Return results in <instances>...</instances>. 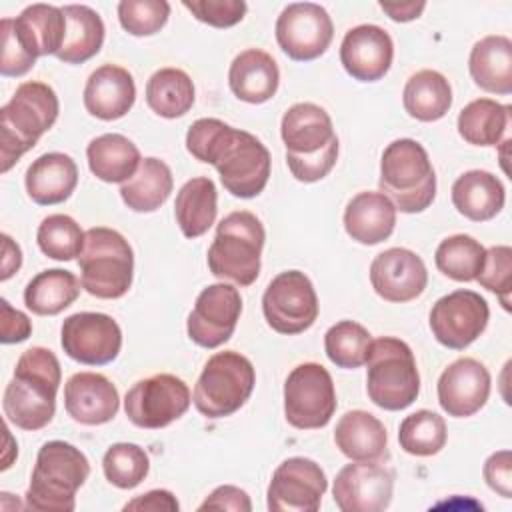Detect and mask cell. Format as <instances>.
Here are the masks:
<instances>
[{
	"mask_svg": "<svg viewBox=\"0 0 512 512\" xmlns=\"http://www.w3.org/2000/svg\"><path fill=\"white\" fill-rule=\"evenodd\" d=\"M66 16V36L56 58L64 64H82L96 56L104 44V22L86 4L62 6Z\"/></svg>",
	"mask_w": 512,
	"mask_h": 512,
	"instance_id": "cell-34",
	"label": "cell"
},
{
	"mask_svg": "<svg viewBox=\"0 0 512 512\" xmlns=\"http://www.w3.org/2000/svg\"><path fill=\"white\" fill-rule=\"evenodd\" d=\"M336 412V390L330 372L316 362L292 368L284 382V416L298 430L324 428Z\"/></svg>",
	"mask_w": 512,
	"mask_h": 512,
	"instance_id": "cell-11",
	"label": "cell"
},
{
	"mask_svg": "<svg viewBox=\"0 0 512 512\" xmlns=\"http://www.w3.org/2000/svg\"><path fill=\"white\" fill-rule=\"evenodd\" d=\"M60 380V362L52 350L42 346L24 350L4 390L2 408L6 420L30 432L48 426L56 412Z\"/></svg>",
	"mask_w": 512,
	"mask_h": 512,
	"instance_id": "cell-2",
	"label": "cell"
},
{
	"mask_svg": "<svg viewBox=\"0 0 512 512\" xmlns=\"http://www.w3.org/2000/svg\"><path fill=\"white\" fill-rule=\"evenodd\" d=\"M394 470L380 460H352L334 478L332 496L342 512H380L392 502Z\"/></svg>",
	"mask_w": 512,
	"mask_h": 512,
	"instance_id": "cell-17",
	"label": "cell"
},
{
	"mask_svg": "<svg viewBox=\"0 0 512 512\" xmlns=\"http://www.w3.org/2000/svg\"><path fill=\"white\" fill-rule=\"evenodd\" d=\"M2 32V60H0V74L2 76H24L34 64L36 58L28 54L22 44L18 42L12 26V18H2L0 22Z\"/></svg>",
	"mask_w": 512,
	"mask_h": 512,
	"instance_id": "cell-48",
	"label": "cell"
},
{
	"mask_svg": "<svg viewBox=\"0 0 512 512\" xmlns=\"http://www.w3.org/2000/svg\"><path fill=\"white\" fill-rule=\"evenodd\" d=\"M458 134L472 146H496L510 124V106L478 98L458 114Z\"/></svg>",
	"mask_w": 512,
	"mask_h": 512,
	"instance_id": "cell-39",
	"label": "cell"
},
{
	"mask_svg": "<svg viewBox=\"0 0 512 512\" xmlns=\"http://www.w3.org/2000/svg\"><path fill=\"white\" fill-rule=\"evenodd\" d=\"M486 258V248L468 234H454L444 238L434 254L436 268L456 280L472 282L480 274Z\"/></svg>",
	"mask_w": 512,
	"mask_h": 512,
	"instance_id": "cell-40",
	"label": "cell"
},
{
	"mask_svg": "<svg viewBox=\"0 0 512 512\" xmlns=\"http://www.w3.org/2000/svg\"><path fill=\"white\" fill-rule=\"evenodd\" d=\"M486 484L502 498L512 496V454L510 450H498L490 454L482 468Z\"/></svg>",
	"mask_w": 512,
	"mask_h": 512,
	"instance_id": "cell-49",
	"label": "cell"
},
{
	"mask_svg": "<svg viewBox=\"0 0 512 512\" xmlns=\"http://www.w3.org/2000/svg\"><path fill=\"white\" fill-rule=\"evenodd\" d=\"M336 448L350 460H382L388 454L384 424L366 410H350L336 422Z\"/></svg>",
	"mask_w": 512,
	"mask_h": 512,
	"instance_id": "cell-30",
	"label": "cell"
},
{
	"mask_svg": "<svg viewBox=\"0 0 512 512\" xmlns=\"http://www.w3.org/2000/svg\"><path fill=\"white\" fill-rule=\"evenodd\" d=\"M174 186L170 166L160 158H144L130 180L120 186L122 202L134 212H154L170 196Z\"/></svg>",
	"mask_w": 512,
	"mask_h": 512,
	"instance_id": "cell-36",
	"label": "cell"
},
{
	"mask_svg": "<svg viewBox=\"0 0 512 512\" xmlns=\"http://www.w3.org/2000/svg\"><path fill=\"white\" fill-rule=\"evenodd\" d=\"M478 284L494 292L504 310H510V286H512V248L510 246H492L486 250L484 266L476 276Z\"/></svg>",
	"mask_w": 512,
	"mask_h": 512,
	"instance_id": "cell-46",
	"label": "cell"
},
{
	"mask_svg": "<svg viewBox=\"0 0 512 512\" xmlns=\"http://www.w3.org/2000/svg\"><path fill=\"white\" fill-rule=\"evenodd\" d=\"M242 314L240 292L224 282L206 286L186 320L190 340L202 348H218L230 340Z\"/></svg>",
	"mask_w": 512,
	"mask_h": 512,
	"instance_id": "cell-19",
	"label": "cell"
},
{
	"mask_svg": "<svg viewBox=\"0 0 512 512\" xmlns=\"http://www.w3.org/2000/svg\"><path fill=\"white\" fill-rule=\"evenodd\" d=\"M84 234L80 224L68 214L46 216L36 232V242L42 254L52 260H74L84 246Z\"/></svg>",
	"mask_w": 512,
	"mask_h": 512,
	"instance_id": "cell-43",
	"label": "cell"
},
{
	"mask_svg": "<svg viewBox=\"0 0 512 512\" xmlns=\"http://www.w3.org/2000/svg\"><path fill=\"white\" fill-rule=\"evenodd\" d=\"M186 150L212 164L226 192L236 198L258 196L270 178V152L250 132L218 118H200L186 132Z\"/></svg>",
	"mask_w": 512,
	"mask_h": 512,
	"instance_id": "cell-1",
	"label": "cell"
},
{
	"mask_svg": "<svg viewBox=\"0 0 512 512\" xmlns=\"http://www.w3.org/2000/svg\"><path fill=\"white\" fill-rule=\"evenodd\" d=\"M198 510H234V512H250L252 502L250 496L238 486H218L206 496V500L198 506Z\"/></svg>",
	"mask_w": 512,
	"mask_h": 512,
	"instance_id": "cell-50",
	"label": "cell"
},
{
	"mask_svg": "<svg viewBox=\"0 0 512 512\" xmlns=\"http://www.w3.org/2000/svg\"><path fill=\"white\" fill-rule=\"evenodd\" d=\"M90 172L108 184H124L134 176L142 158L132 140L122 134H102L90 140L86 148Z\"/></svg>",
	"mask_w": 512,
	"mask_h": 512,
	"instance_id": "cell-32",
	"label": "cell"
},
{
	"mask_svg": "<svg viewBox=\"0 0 512 512\" xmlns=\"http://www.w3.org/2000/svg\"><path fill=\"white\" fill-rule=\"evenodd\" d=\"M192 396L186 382L174 374H154L138 380L124 396L128 420L146 430H158L182 418Z\"/></svg>",
	"mask_w": 512,
	"mask_h": 512,
	"instance_id": "cell-12",
	"label": "cell"
},
{
	"mask_svg": "<svg viewBox=\"0 0 512 512\" xmlns=\"http://www.w3.org/2000/svg\"><path fill=\"white\" fill-rule=\"evenodd\" d=\"M64 408L74 422L100 426L118 414L120 396L104 374L76 372L64 384Z\"/></svg>",
	"mask_w": 512,
	"mask_h": 512,
	"instance_id": "cell-23",
	"label": "cell"
},
{
	"mask_svg": "<svg viewBox=\"0 0 512 512\" xmlns=\"http://www.w3.org/2000/svg\"><path fill=\"white\" fill-rule=\"evenodd\" d=\"M60 112L56 92L44 82H22L0 108V170L8 172L40 136L48 132Z\"/></svg>",
	"mask_w": 512,
	"mask_h": 512,
	"instance_id": "cell-4",
	"label": "cell"
},
{
	"mask_svg": "<svg viewBox=\"0 0 512 512\" xmlns=\"http://www.w3.org/2000/svg\"><path fill=\"white\" fill-rule=\"evenodd\" d=\"M218 214V192L210 178L196 176L184 182L176 194L174 216L186 238H198L210 230Z\"/></svg>",
	"mask_w": 512,
	"mask_h": 512,
	"instance_id": "cell-33",
	"label": "cell"
},
{
	"mask_svg": "<svg viewBox=\"0 0 512 512\" xmlns=\"http://www.w3.org/2000/svg\"><path fill=\"white\" fill-rule=\"evenodd\" d=\"M506 202V190L498 176L486 170H468L452 184L454 208L472 222L492 220Z\"/></svg>",
	"mask_w": 512,
	"mask_h": 512,
	"instance_id": "cell-29",
	"label": "cell"
},
{
	"mask_svg": "<svg viewBox=\"0 0 512 512\" xmlns=\"http://www.w3.org/2000/svg\"><path fill=\"white\" fill-rule=\"evenodd\" d=\"M2 274L0 280H8L14 272H18L20 264H22V252L20 246L12 242V238L8 234H2Z\"/></svg>",
	"mask_w": 512,
	"mask_h": 512,
	"instance_id": "cell-54",
	"label": "cell"
},
{
	"mask_svg": "<svg viewBox=\"0 0 512 512\" xmlns=\"http://www.w3.org/2000/svg\"><path fill=\"white\" fill-rule=\"evenodd\" d=\"M394 42L390 34L376 24L350 28L340 44V62L358 82H376L390 70Z\"/></svg>",
	"mask_w": 512,
	"mask_h": 512,
	"instance_id": "cell-22",
	"label": "cell"
},
{
	"mask_svg": "<svg viewBox=\"0 0 512 512\" xmlns=\"http://www.w3.org/2000/svg\"><path fill=\"white\" fill-rule=\"evenodd\" d=\"M60 344L72 360L88 366H104L118 358L122 330L108 314L76 312L62 322Z\"/></svg>",
	"mask_w": 512,
	"mask_h": 512,
	"instance_id": "cell-16",
	"label": "cell"
},
{
	"mask_svg": "<svg viewBox=\"0 0 512 512\" xmlns=\"http://www.w3.org/2000/svg\"><path fill=\"white\" fill-rule=\"evenodd\" d=\"M182 6L192 16L214 28H230L238 24L246 14V2L242 0H184Z\"/></svg>",
	"mask_w": 512,
	"mask_h": 512,
	"instance_id": "cell-47",
	"label": "cell"
},
{
	"mask_svg": "<svg viewBox=\"0 0 512 512\" xmlns=\"http://www.w3.org/2000/svg\"><path fill=\"white\" fill-rule=\"evenodd\" d=\"M254 384L256 372L246 356L236 350L216 352L196 380L192 402L206 418H226L246 404Z\"/></svg>",
	"mask_w": 512,
	"mask_h": 512,
	"instance_id": "cell-10",
	"label": "cell"
},
{
	"mask_svg": "<svg viewBox=\"0 0 512 512\" xmlns=\"http://www.w3.org/2000/svg\"><path fill=\"white\" fill-rule=\"evenodd\" d=\"M228 84L236 98L248 104L268 102L280 84V70L276 60L260 50L248 48L240 52L228 70Z\"/></svg>",
	"mask_w": 512,
	"mask_h": 512,
	"instance_id": "cell-27",
	"label": "cell"
},
{
	"mask_svg": "<svg viewBox=\"0 0 512 512\" xmlns=\"http://www.w3.org/2000/svg\"><path fill=\"white\" fill-rule=\"evenodd\" d=\"M488 302L474 290H454L438 298L430 310L432 336L450 350H464L488 326Z\"/></svg>",
	"mask_w": 512,
	"mask_h": 512,
	"instance_id": "cell-15",
	"label": "cell"
},
{
	"mask_svg": "<svg viewBox=\"0 0 512 512\" xmlns=\"http://www.w3.org/2000/svg\"><path fill=\"white\" fill-rule=\"evenodd\" d=\"M82 288L102 300L122 298L134 278V252L128 240L106 226L88 228L78 256Z\"/></svg>",
	"mask_w": 512,
	"mask_h": 512,
	"instance_id": "cell-8",
	"label": "cell"
},
{
	"mask_svg": "<svg viewBox=\"0 0 512 512\" xmlns=\"http://www.w3.org/2000/svg\"><path fill=\"white\" fill-rule=\"evenodd\" d=\"M102 470L112 486L120 490H132L148 476L150 458L138 444L116 442L106 450L102 458Z\"/></svg>",
	"mask_w": 512,
	"mask_h": 512,
	"instance_id": "cell-44",
	"label": "cell"
},
{
	"mask_svg": "<svg viewBox=\"0 0 512 512\" xmlns=\"http://www.w3.org/2000/svg\"><path fill=\"white\" fill-rule=\"evenodd\" d=\"M366 364V392L378 408L398 412L418 398L420 374L404 340L394 336L372 340Z\"/></svg>",
	"mask_w": 512,
	"mask_h": 512,
	"instance_id": "cell-9",
	"label": "cell"
},
{
	"mask_svg": "<svg viewBox=\"0 0 512 512\" xmlns=\"http://www.w3.org/2000/svg\"><path fill=\"white\" fill-rule=\"evenodd\" d=\"M280 136L296 180L310 184L330 174L338 160V136L324 108L312 102L290 106L282 116Z\"/></svg>",
	"mask_w": 512,
	"mask_h": 512,
	"instance_id": "cell-3",
	"label": "cell"
},
{
	"mask_svg": "<svg viewBox=\"0 0 512 512\" xmlns=\"http://www.w3.org/2000/svg\"><path fill=\"white\" fill-rule=\"evenodd\" d=\"M370 344V332L354 320H340L332 324L324 334V350L328 360L346 370H354L366 364Z\"/></svg>",
	"mask_w": 512,
	"mask_h": 512,
	"instance_id": "cell-42",
	"label": "cell"
},
{
	"mask_svg": "<svg viewBox=\"0 0 512 512\" xmlns=\"http://www.w3.org/2000/svg\"><path fill=\"white\" fill-rule=\"evenodd\" d=\"M490 372L476 358H458L438 378L440 408L452 418L476 414L490 396Z\"/></svg>",
	"mask_w": 512,
	"mask_h": 512,
	"instance_id": "cell-21",
	"label": "cell"
},
{
	"mask_svg": "<svg viewBox=\"0 0 512 512\" xmlns=\"http://www.w3.org/2000/svg\"><path fill=\"white\" fill-rule=\"evenodd\" d=\"M0 304H2L0 306L2 308V334H0L2 344L24 342L32 332V322L24 312L14 310L6 298H2Z\"/></svg>",
	"mask_w": 512,
	"mask_h": 512,
	"instance_id": "cell-51",
	"label": "cell"
},
{
	"mask_svg": "<svg viewBox=\"0 0 512 512\" xmlns=\"http://www.w3.org/2000/svg\"><path fill=\"white\" fill-rule=\"evenodd\" d=\"M396 226V206L382 192H360L344 210V230L358 244L374 246L388 240Z\"/></svg>",
	"mask_w": 512,
	"mask_h": 512,
	"instance_id": "cell-26",
	"label": "cell"
},
{
	"mask_svg": "<svg viewBox=\"0 0 512 512\" xmlns=\"http://www.w3.org/2000/svg\"><path fill=\"white\" fill-rule=\"evenodd\" d=\"M266 232L260 218L248 210L224 216L208 248V268L220 280L250 286L260 274V256Z\"/></svg>",
	"mask_w": 512,
	"mask_h": 512,
	"instance_id": "cell-7",
	"label": "cell"
},
{
	"mask_svg": "<svg viewBox=\"0 0 512 512\" xmlns=\"http://www.w3.org/2000/svg\"><path fill=\"white\" fill-rule=\"evenodd\" d=\"M402 102L412 118L436 122L444 118L452 106V86L448 78L436 70H418L406 80Z\"/></svg>",
	"mask_w": 512,
	"mask_h": 512,
	"instance_id": "cell-35",
	"label": "cell"
},
{
	"mask_svg": "<svg viewBox=\"0 0 512 512\" xmlns=\"http://www.w3.org/2000/svg\"><path fill=\"white\" fill-rule=\"evenodd\" d=\"M394 22H410L422 14L426 2H380L378 4Z\"/></svg>",
	"mask_w": 512,
	"mask_h": 512,
	"instance_id": "cell-53",
	"label": "cell"
},
{
	"mask_svg": "<svg viewBox=\"0 0 512 512\" xmlns=\"http://www.w3.org/2000/svg\"><path fill=\"white\" fill-rule=\"evenodd\" d=\"M334 38V24L328 12L314 2L288 4L276 20V42L296 62L320 58Z\"/></svg>",
	"mask_w": 512,
	"mask_h": 512,
	"instance_id": "cell-14",
	"label": "cell"
},
{
	"mask_svg": "<svg viewBox=\"0 0 512 512\" xmlns=\"http://www.w3.org/2000/svg\"><path fill=\"white\" fill-rule=\"evenodd\" d=\"M12 26L22 48L34 58L48 54L56 56L64 44L66 16L58 6H26L16 18H12Z\"/></svg>",
	"mask_w": 512,
	"mask_h": 512,
	"instance_id": "cell-28",
	"label": "cell"
},
{
	"mask_svg": "<svg viewBox=\"0 0 512 512\" xmlns=\"http://www.w3.org/2000/svg\"><path fill=\"white\" fill-rule=\"evenodd\" d=\"M78 278L64 268L38 272L24 288V304L38 316H56L80 296Z\"/></svg>",
	"mask_w": 512,
	"mask_h": 512,
	"instance_id": "cell-37",
	"label": "cell"
},
{
	"mask_svg": "<svg viewBox=\"0 0 512 512\" xmlns=\"http://www.w3.org/2000/svg\"><path fill=\"white\" fill-rule=\"evenodd\" d=\"M262 312L278 334L294 336L308 330L318 318V296L310 278L300 270L280 272L264 290Z\"/></svg>",
	"mask_w": 512,
	"mask_h": 512,
	"instance_id": "cell-13",
	"label": "cell"
},
{
	"mask_svg": "<svg viewBox=\"0 0 512 512\" xmlns=\"http://www.w3.org/2000/svg\"><path fill=\"white\" fill-rule=\"evenodd\" d=\"M468 70L476 86L492 94L512 92V40L502 34L478 40L468 58Z\"/></svg>",
	"mask_w": 512,
	"mask_h": 512,
	"instance_id": "cell-31",
	"label": "cell"
},
{
	"mask_svg": "<svg viewBox=\"0 0 512 512\" xmlns=\"http://www.w3.org/2000/svg\"><path fill=\"white\" fill-rule=\"evenodd\" d=\"M448 438L446 422L432 410H416L408 414L398 428V442L406 454L412 456H434L438 454Z\"/></svg>",
	"mask_w": 512,
	"mask_h": 512,
	"instance_id": "cell-41",
	"label": "cell"
},
{
	"mask_svg": "<svg viewBox=\"0 0 512 512\" xmlns=\"http://www.w3.org/2000/svg\"><path fill=\"white\" fill-rule=\"evenodd\" d=\"M78 184V166L64 152L38 156L26 170L24 186L32 202L54 206L68 200Z\"/></svg>",
	"mask_w": 512,
	"mask_h": 512,
	"instance_id": "cell-25",
	"label": "cell"
},
{
	"mask_svg": "<svg viewBox=\"0 0 512 512\" xmlns=\"http://www.w3.org/2000/svg\"><path fill=\"white\" fill-rule=\"evenodd\" d=\"M370 282L380 298L402 304L424 292L428 270L416 252L408 248H388L372 260Z\"/></svg>",
	"mask_w": 512,
	"mask_h": 512,
	"instance_id": "cell-20",
	"label": "cell"
},
{
	"mask_svg": "<svg viewBox=\"0 0 512 512\" xmlns=\"http://www.w3.org/2000/svg\"><path fill=\"white\" fill-rule=\"evenodd\" d=\"M180 508L176 496L168 490H150L146 494H140L136 496L134 500L126 502L122 510H138V512H144V510H150V512H158V510H166V512H176Z\"/></svg>",
	"mask_w": 512,
	"mask_h": 512,
	"instance_id": "cell-52",
	"label": "cell"
},
{
	"mask_svg": "<svg viewBox=\"0 0 512 512\" xmlns=\"http://www.w3.org/2000/svg\"><path fill=\"white\" fill-rule=\"evenodd\" d=\"M326 488L328 478L320 464L304 456H292L274 470L266 504L274 512H316Z\"/></svg>",
	"mask_w": 512,
	"mask_h": 512,
	"instance_id": "cell-18",
	"label": "cell"
},
{
	"mask_svg": "<svg viewBox=\"0 0 512 512\" xmlns=\"http://www.w3.org/2000/svg\"><path fill=\"white\" fill-rule=\"evenodd\" d=\"M90 474L86 454L70 442H44L26 490V506L42 512H72L76 492Z\"/></svg>",
	"mask_w": 512,
	"mask_h": 512,
	"instance_id": "cell-5",
	"label": "cell"
},
{
	"mask_svg": "<svg viewBox=\"0 0 512 512\" xmlns=\"http://www.w3.org/2000/svg\"><path fill=\"white\" fill-rule=\"evenodd\" d=\"M84 108L100 120H118L130 112L136 100L132 74L118 64H102L84 86Z\"/></svg>",
	"mask_w": 512,
	"mask_h": 512,
	"instance_id": "cell-24",
	"label": "cell"
},
{
	"mask_svg": "<svg viewBox=\"0 0 512 512\" xmlns=\"http://www.w3.org/2000/svg\"><path fill=\"white\" fill-rule=\"evenodd\" d=\"M170 16L166 0H122L118 4L120 26L132 36H152L160 32Z\"/></svg>",
	"mask_w": 512,
	"mask_h": 512,
	"instance_id": "cell-45",
	"label": "cell"
},
{
	"mask_svg": "<svg viewBox=\"0 0 512 512\" xmlns=\"http://www.w3.org/2000/svg\"><path fill=\"white\" fill-rule=\"evenodd\" d=\"M378 186L396 210L424 212L436 196V172L426 148L412 138L390 142L380 158Z\"/></svg>",
	"mask_w": 512,
	"mask_h": 512,
	"instance_id": "cell-6",
	"label": "cell"
},
{
	"mask_svg": "<svg viewBox=\"0 0 512 512\" xmlns=\"http://www.w3.org/2000/svg\"><path fill=\"white\" fill-rule=\"evenodd\" d=\"M146 104L162 118H180L194 104L192 78L180 68H160L146 82Z\"/></svg>",
	"mask_w": 512,
	"mask_h": 512,
	"instance_id": "cell-38",
	"label": "cell"
}]
</instances>
